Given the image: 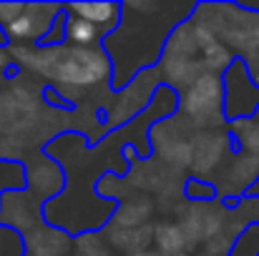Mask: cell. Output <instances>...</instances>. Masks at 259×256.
<instances>
[{"instance_id":"4fadbf2b","label":"cell","mask_w":259,"mask_h":256,"mask_svg":"<svg viewBox=\"0 0 259 256\" xmlns=\"http://www.w3.org/2000/svg\"><path fill=\"white\" fill-rule=\"evenodd\" d=\"M15 66H13V58H10V50L8 45H0V78H10L15 76Z\"/></svg>"},{"instance_id":"277c9868","label":"cell","mask_w":259,"mask_h":256,"mask_svg":"<svg viewBox=\"0 0 259 256\" xmlns=\"http://www.w3.org/2000/svg\"><path fill=\"white\" fill-rule=\"evenodd\" d=\"M179 111L194 123L219 126L217 111L224 116V81L222 76L204 73L179 93ZM227 118V116H224Z\"/></svg>"},{"instance_id":"6da1fadb","label":"cell","mask_w":259,"mask_h":256,"mask_svg":"<svg viewBox=\"0 0 259 256\" xmlns=\"http://www.w3.org/2000/svg\"><path fill=\"white\" fill-rule=\"evenodd\" d=\"M13 66L18 73H30L40 78L46 88L61 95L63 103L78 100L81 90L98 83H111L113 68L106 50L98 48H40V45H8Z\"/></svg>"},{"instance_id":"8fae6325","label":"cell","mask_w":259,"mask_h":256,"mask_svg":"<svg viewBox=\"0 0 259 256\" xmlns=\"http://www.w3.org/2000/svg\"><path fill=\"white\" fill-rule=\"evenodd\" d=\"M184 193H186V198H191V201H214L217 196H219V191H217V183H211V181H206V178H186V183H184Z\"/></svg>"},{"instance_id":"8992f818","label":"cell","mask_w":259,"mask_h":256,"mask_svg":"<svg viewBox=\"0 0 259 256\" xmlns=\"http://www.w3.org/2000/svg\"><path fill=\"white\" fill-rule=\"evenodd\" d=\"M66 15V45H76V48H98L106 38V33L101 28H96L93 23H88L83 18L68 13L63 8Z\"/></svg>"},{"instance_id":"e0dca14e","label":"cell","mask_w":259,"mask_h":256,"mask_svg":"<svg viewBox=\"0 0 259 256\" xmlns=\"http://www.w3.org/2000/svg\"><path fill=\"white\" fill-rule=\"evenodd\" d=\"M156 256H159V254H156Z\"/></svg>"},{"instance_id":"7c38bea8","label":"cell","mask_w":259,"mask_h":256,"mask_svg":"<svg viewBox=\"0 0 259 256\" xmlns=\"http://www.w3.org/2000/svg\"><path fill=\"white\" fill-rule=\"evenodd\" d=\"M58 45H66V15L63 13L56 18V23L51 25V30L40 40V48H58Z\"/></svg>"},{"instance_id":"9a60e30c","label":"cell","mask_w":259,"mask_h":256,"mask_svg":"<svg viewBox=\"0 0 259 256\" xmlns=\"http://www.w3.org/2000/svg\"><path fill=\"white\" fill-rule=\"evenodd\" d=\"M254 118H257V121H259V106H257V111H254Z\"/></svg>"},{"instance_id":"9c48e42d","label":"cell","mask_w":259,"mask_h":256,"mask_svg":"<svg viewBox=\"0 0 259 256\" xmlns=\"http://www.w3.org/2000/svg\"><path fill=\"white\" fill-rule=\"evenodd\" d=\"M68 256H113V249L96 231H88L81 236H73V249Z\"/></svg>"},{"instance_id":"ba28073f","label":"cell","mask_w":259,"mask_h":256,"mask_svg":"<svg viewBox=\"0 0 259 256\" xmlns=\"http://www.w3.org/2000/svg\"><path fill=\"white\" fill-rule=\"evenodd\" d=\"M229 128H232L234 138L239 141V146L244 148V156L259 161V121L257 118L247 116V118L229 121Z\"/></svg>"},{"instance_id":"3957f363","label":"cell","mask_w":259,"mask_h":256,"mask_svg":"<svg viewBox=\"0 0 259 256\" xmlns=\"http://www.w3.org/2000/svg\"><path fill=\"white\" fill-rule=\"evenodd\" d=\"M63 3H3L0 0V33L8 45H40Z\"/></svg>"},{"instance_id":"2e32d148","label":"cell","mask_w":259,"mask_h":256,"mask_svg":"<svg viewBox=\"0 0 259 256\" xmlns=\"http://www.w3.org/2000/svg\"><path fill=\"white\" fill-rule=\"evenodd\" d=\"M206 256H209V254H206Z\"/></svg>"},{"instance_id":"52a82bcc","label":"cell","mask_w":259,"mask_h":256,"mask_svg":"<svg viewBox=\"0 0 259 256\" xmlns=\"http://www.w3.org/2000/svg\"><path fill=\"white\" fill-rule=\"evenodd\" d=\"M151 244L159 256H186L184 251L189 249V239H186L181 224H171V221L156 226Z\"/></svg>"},{"instance_id":"5bb4252c","label":"cell","mask_w":259,"mask_h":256,"mask_svg":"<svg viewBox=\"0 0 259 256\" xmlns=\"http://www.w3.org/2000/svg\"><path fill=\"white\" fill-rule=\"evenodd\" d=\"M247 196H252V198L257 196V198H259V178H257V181H254V183H252V188L247 191Z\"/></svg>"},{"instance_id":"5b68a950","label":"cell","mask_w":259,"mask_h":256,"mask_svg":"<svg viewBox=\"0 0 259 256\" xmlns=\"http://www.w3.org/2000/svg\"><path fill=\"white\" fill-rule=\"evenodd\" d=\"M63 8L88 23H93L106 35L113 33L121 23V3H68Z\"/></svg>"},{"instance_id":"30bf717a","label":"cell","mask_w":259,"mask_h":256,"mask_svg":"<svg viewBox=\"0 0 259 256\" xmlns=\"http://www.w3.org/2000/svg\"><path fill=\"white\" fill-rule=\"evenodd\" d=\"M227 256H259V224L244 226L229 244Z\"/></svg>"},{"instance_id":"7a4b0ae2","label":"cell","mask_w":259,"mask_h":256,"mask_svg":"<svg viewBox=\"0 0 259 256\" xmlns=\"http://www.w3.org/2000/svg\"><path fill=\"white\" fill-rule=\"evenodd\" d=\"M232 18L211 20L191 13L189 20L206 28L232 56L237 53L239 63L247 68L249 81L259 88V10L252 5H227Z\"/></svg>"}]
</instances>
